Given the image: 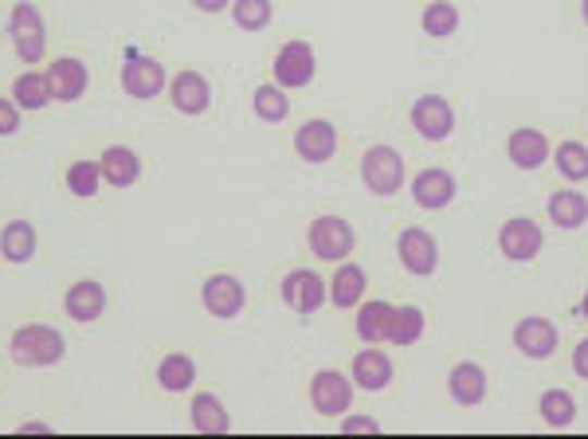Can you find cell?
I'll return each instance as SVG.
<instances>
[{"label":"cell","mask_w":588,"mask_h":439,"mask_svg":"<svg viewBox=\"0 0 588 439\" xmlns=\"http://www.w3.org/2000/svg\"><path fill=\"white\" fill-rule=\"evenodd\" d=\"M9 353L16 365H28V369H48V365H59L63 362V353H68V342H63V333L56 326H20L12 333L9 342Z\"/></svg>","instance_id":"obj_1"},{"label":"cell","mask_w":588,"mask_h":439,"mask_svg":"<svg viewBox=\"0 0 588 439\" xmlns=\"http://www.w3.org/2000/svg\"><path fill=\"white\" fill-rule=\"evenodd\" d=\"M306 244L326 264H345L353 255V247H357V232H353V224L342 220V216H318L310 224V232H306Z\"/></svg>","instance_id":"obj_2"},{"label":"cell","mask_w":588,"mask_h":439,"mask_svg":"<svg viewBox=\"0 0 588 439\" xmlns=\"http://www.w3.org/2000/svg\"><path fill=\"white\" fill-rule=\"evenodd\" d=\"M362 181L372 196H396L404 188V157L392 146H372L362 157Z\"/></svg>","instance_id":"obj_3"},{"label":"cell","mask_w":588,"mask_h":439,"mask_svg":"<svg viewBox=\"0 0 588 439\" xmlns=\"http://www.w3.org/2000/svg\"><path fill=\"white\" fill-rule=\"evenodd\" d=\"M9 32H12V48H16L20 63H39L44 59V48H48V28H44V16L32 0H20L9 16Z\"/></svg>","instance_id":"obj_4"},{"label":"cell","mask_w":588,"mask_h":439,"mask_svg":"<svg viewBox=\"0 0 588 439\" xmlns=\"http://www.w3.org/2000/svg\"><path fill=\"white\" fill-rule=\"evenodd\" d=\"M271 71H274V83L283 90H303L310 87L314 75H318V56H314V48L306 39H286L283 48H279V56H274Z\"/></svg>","instance_id":"obj_5"},{"label":"cell","mask_w":588,"mask_h":439,"mask_svg":"<svg viewBox=\"0 0 588 439\" xmlns=\"http://www.w3.org/2000/svg\"><path fill=\"white\" fill-rule=\"evenodd\" d=\"M546 247V232H541L538 220L529 216H514L499 228V252L506 255L510 264H529L538 259V252Z\"/></svg>","instance_id":"obj_6"},{"label":"cell","mask_w":588,"mask_h":439,"mask_svg":"<svg viewBox=\"0 0 588 439\" xmlns=\"http://www.w3.org/2000/svg\"><path fill=\"white\" fill-rule=\"evenodd\" d=\"M396 259L408 275L416 279H428L436 275L440 267V244H436V235L424 232V228H404L401 240H396Z\"/></svg>","instance_id":"obj_7"},{"label":"cell","mask_w":588,"mask_h":439,"mask_svg":"<svg viewBox=\"0 0 588 439\" xmlns=\"http://www.w3.org/2000/svg\"><path fill=\"white\" fill-rule=\"evenodd\" d=\"M408 118H412V130H416L424 142H443V137H451V130H455V107H451L443 95H420L412 102Z\"/></svg>","instance_id":"obj_8"},{"label":"cell","mask_w":588,"mask_h":439,"mask_svg":"<svg viewBox=\"0 0 588 439\" xmlns=\"http://www.w3.org/2000/svg\"><path fill=\"white\" fill-rule=\"evenodd\" d=\"M558 345H561L558 326L549 322V318H541V314H529V318H522L514 326V350L522 357H529V362H549L558 353Z\"/></svg>","instance_id":"obj_9"},{"label":"cell","mask_w":588,"mask_h":439,"mask_svg":"<svg viewBox=\"0 0 588 439\" xmlns=\"http://www.w3.org/2000/svg\"><path fill=\"white\" fill-rule=\"evenodd\" d=\"M310 404L318 416H342V412L353 404V377H345V373H338V369L314 373Z\"/></svg>","instance_id":"obj_10"},{"label":"cell","mask_w":588,"mask_h":439,"mask_svg":"<svg viewBox=\"0 0 588 439\" xmlns=\"http://www.w3.org/2000/svg\"><path fill=\"white\" fill-rule=\"evenodd\" d=\"M294 154L303 157L306 166H326V161L338 154V126L326 122V118L303 122L298 134H294Z\"/></svg>","instance_id":"obj_11"},{"label":"cell","mask_w":588,"mask_h":439,"mask_svg":"<svg viewBox=\"0 0 588 439\" xmlns=\"http://www.w3.org/2000/svg\"><path fill=\"white\" fill-rule=\"evenodd\" d=\"M455 193H460V185H455V176H451L448 169H420V173L412 176V200H416V208H424V212L448 208L451 200H455Z\"/></svg>","instance_id":"obj_12"},{"label":"cell","mask_w":588,"mask_h":439,"mask_svg":"<svg viewBox=\"0 0 588 439\" xmlns=\"http://www.w3.org/2000/svg\"><path fill=\"white\" fill-rule=\"evenodd\" d=\"M122 90H126L130 98H142V102L157 98L166 90V68L149 56H130L126 63H122Z\"/></svg>","instance_id":"obj_13"},{"label":"cell","mask_w":588,"mask_h":439,"mask_svg":"<svg viewBox=\"0 0 588 439\" xmlns=\"http://www.w3.org/2000/svg\"><path fill=\"white\" fill-rule=\"evenodd\" d=\"M200 303H205V310L212 318H235V314L244 310L247 291L235 275H212L205 283V291H200Z\"/></svg>","instance_id":"obj_14"},{"label":"cell","mask_w":588,"mask_h":439,"mask_svg":"<svg viewBox=\"0 0 588 439\" xmlns=\"http://www.w3.org/2000/svg\"><path fill=\"white\" fill-rule=\"evenodd\" d=\"M48 83H51V98H56V102H78L90 87V71L83 59L63 56L48 68Z\"/></svg>","instance_id":"obj_15"},{"label":"cell","mask_w":588,"mask_h":439,"mask_svg":"<svg viewBox=\"0 0 588 439\" xmlns=\"http://www.w3.org/2000/svg\"><path fill=\"white\" fill-rule=\"evenodd\" d=\"M283 303L294 314H314L326 303V279L318 271H291L283 279Z\"/></svg>","instance_id":"obj_16"},{"label":"cell","mask_w":588,"mask_h":439,"mask_svg":"<svg viewBox=\"0 0 588 439\" xmlns=\"http://www.w3.org/2000/svg\"><path fill=\"white\" fill-rule=\"evenodd\" d=\"M506 154L518 169L534 173V169H541L549 157H553V146H549V137L541 134L538 126H522V130H514V134H510Z\"/></svg>","instance_id":"obj_17"},{"label":"cell","mask_w":588,"mask_h":439,"mask_svg":"<svg viewBox=\"0 0 588 439\" xmlns=\"http://www.w3.org/2000/svg\"><path fill=\"white\" fill-rule=\"evenodd\" d=\"M169 98H173V107L181 110V114L196 118L212 107V87H208V78L200 75V71H181V75H173V83H169Z\"/></svg>","instance_id":"obj_18"},{"label":"cell","mask_w":588,"mask_h":439,"mask_svg":"<svg viewBox=\"0 0 588 439\" xmlns=\"http://www.w3.org/2000/svg\"><path fill=\"white\" fill-rule=\"evenodd\" d=\"M487 369L475 362H460V365H451L448 373V392H451V401L460 404V408H475V404L487 401Z\"/></svg>","instance_id":"obj_19"},{"label":"cell","mask_w":588,"mask_h":439,"mask_svg":"<svg viewBox=\"0 0 588 439\" xmlns=\"http://www.w3.org/2000/svg\"><path fill=\"white\" fill-rule=\"evenodd\" d=\"M365 291H369V275H365V267L357 264H338V271H333L330 279V303L338 306V310H357V306L365 303Z\"/></svg>","instance_id":"obj_20"},{"label":"cell","mask_w":588,"mask_h":439,"mask_svg":"<svg viewBox=\"0 0 588 439\" xmlns=\"http://www.w3.org/2000/svg\"><path fill=\"white\" fill-rule=\"evenodd\" d=\"M353 385L362 392H381L392 385V362L389 353L377 350V345H369V350H362L357 357H353V369H350Z\"/></svg>","instance_id":"obj_21"},{"label":"cell","mask_w":588,"mask_h":439,"mask_svg":"<svg viewBox=\"0 0 588 439\" xmlns=\"http://www.w3.org/2000/svg\"><path fill=\"white\" fill-rule=\"evenodd\" d=\"M63 310L75 322H95L98 314L107 310V286L95 283V279H83V283H75L63 294Z\"/></svg>","instance_id":"obj_22"},{"label":"cell","mask_w":588,"mask_h":439,"mask_svg":"<svg viewBox=\"0 0 588 439\" xmlns=\"http://www.w3.org/2000/svg\"><path fill=\"white\" fill-rule=\"evenodd\" d=\"M549 220L561 228V232H577L588 224V196L577 188H558L549 196Z\"/></svg>","instance_id":"obj_23"},{"label":"cell","mask_w":588,"mask_h":439,"mask_svg":"<svg viewBox=\"0 0 588 439\" xmlns=\"http://www.w3.org/2000/svg\"><path fill=\"white\" fill-rule=\"evenodd\" d=\"M98 169H102V181L114 188H130L142 176V157L130 146H110L107 154L98 157Z\"/></svg>","instance_id":"obj_24"},{"label":"cell","mask_w":588,"mask_h":439,"mask_svg":"<svg viewBox=\"0 0 588 439\" xmlns=\"http://www.w3.org/2000/svg\"><path fill=\"white\" fill-rule=\"evenodd\" d=\"M193 428L200 436H224V431H232V416H228L224 401L216 392L193 397Z\"/></svg>","instance_id":"obj_25"},{"label":"cell","mask_w":588,"mask_h":439,"mask_svg":"<svg viewBox=\"0 0 588 439\" xmlns=\"http://www.w3.org/2000/svg\"><path fill=\"white\" fill-rule=\"evenodd\" d=\"M0 255L9 264H28L32 255H36V228L28 220H9V224L0 228Z\"/></svg>","instance_id":"obj_26"},{"label":"cell","mask_w":588,"mask_h":439,"mask_svg":"<svg viewBox=\"0 0 588 439\" xmlns=\"http://www.w3.org/2000/svg\"><path fill=\"white\" fill-rule=\"evenodd\" d=\"M428 330V318H424L420 306H392L389 318V345H416Z\"/></svg>","instance_id":"obj_27"},{"label":"cell","mask_w":588,"mask_h":439,"mask_svg":"<svg viewBox=\"0 0 588 439\" xmlns=\"http://www.w3.org/2000/svg\"><path fill=\"white\" fill-rule=\"evenodd\" d=\"M12 102L20 110H44L51 98V83H48V71H24V75L12 83Z\"/></svg>","instance_id":"obj_28"},{"label":"cell","mask_w":588,"mask_h":439,"mask_svg":"<svg viewBox=\"0 0 588 439\" xmlns=\"http://www.w3.org/2000/svg\"><path fill=\"white\" fill-rule=\"evenodd\" d=\"M389 318H392V306L389 303H362L357 306V338L365 345H381L389 338Z\"/></svg>","instance_id":"obj_29"},{"label":"cell","mask_w":588,"mask_h":439,"mask_svg":"<svg viewBox=\"0 0 588 439\" xmlns=\"http://www.w3.org/2000/svg\"><path fill=\"white\" fill-rule=\"evenodd\" d=\"M538 412L549 428H568V424L577 420V401H573V392L565 389H546L538 401Z\"/></svg>","instance_id":"obj_30"},{"label":"cell","mask_w":588,"mask_h":439,"mask_svg":"<svg viewBox=\"0 0 588 439\" xmlns=\"http://www.w3.org/2000/svg\"><path fill=\"white\" fill-rule=\"evenodd\" d=\"M193 381H196V365L185 353H169L166 362L157 365V385L166 392H185L193 389Z\"/></svg>","instance_id":"obj_31"},{"label":"cell","mask_w":588,"mask_h":439,"mask_svg":"<svg viewBox=\"0 0 588 439\" xmlns=\"http://www.w3.org/2000/svg\"><path fill=\"white\" fill-rule=\"evenodd\" d=\"M553 166H558V173L565 176V181L580 185V181H588V146L585 142H561V146L553 149Z\"/></svg>","instance_id":"obj_32"},{"label":"cell","mask_w":588,"mask_h":439,"mask_svg":"<svg viewBox=\"0 0 588 439\" xmlns=\"http://www.w3.org/2000/svg\"><path fill=\"white\" fill-rule=\"evenodd\" d=\"M420 28L428 32L431 39L455 36V32H460V9H455L451 0H431L420 16Z\"/></svg>","instance_id":"obj_33"},{"label":"cell","mask_w":588,"mask_h":439,"mask_svg":"<svg viewBox=\"0 0 588 439\" xmlns=\"http://www.w3.org/2000/svg\"><path fill=\"white\" fill-rule=\"evenodd\" d=\"M252 110L255 118H264V122H283L291 114V98L279 83H267V87H255L252 95Z\"/></svg>","instance_id":"obj_34"},{"label":"cell","mask_w":588,"mask_h":439,"mask_svg":"<svg viewBox=\"0 0 588 439\" xmlns=\"http://www.w3.org/2000/svg\"><path fill=\"white\" fill-rule=\"evenodd\" d=\"M271 16H274L271 0H235L232 4L235 28H244V32H264L267 24H271Z\"/></svg>","instance_id":"obj_35"},{"label":"cell","mask_w":588,"mask_h":439,"mask_svg":"<svg viewBox=\"0 0 588 439\" xmlns=\"http://www.w3.org/2000/svg\"><path fill=\"white\" fill-rule=\"evenodd\" d=\"M98 185H102V169H98V161H75V166L68 169V188L75 196H95Z\"/></svg>","instance_id":"obj_36"},{"label":"cell","mask_w":588,"mask_h":439,"mask_svg":"<svg viewBox=\"0 0 588 439\" xmlns=\"http://www.w3.org/2000/svg\"><path fill=\"white\" fill-rule=\"evenodd\" d=\"M20 130V107L12 98H0V137H9Z\"/></svg>","instance_id":"obj_37"},{"label":"cell","mask_w":588,"mask_h":439,"mask_svg":"<svg viewBox=\"0 0 588 439\" xmlns=\"http://www.w3.org/2000/svg\"><path fill=\"white\" fill-rule=\"evenodd\" d=\"M342 431H345V436H357V431H369V436H377V431H381V424L372 420V416H345Z\"/></svg>","instance_id":"obj_38"},{"label":"cell","mask_w":588,"mask_h":439,"mask_svg":"<svg viewBox=\"0 0 588 439\" xmlns=\"http://www.w3.org/2000/svg\"><path fill=\"white\" fill-rule=\"evenodd\" d=\"M573 373H577L580 381H588V338L577 342V350H573Z\"/></svg>","instance_id":"obj_39"},{"label":"cell","mask_w":588,"mask_h":439,"mask_svg":"<svg viewBox=\"0 0 588 439\" xmlns=\"http://www.w3.org/2000/svg\"><path fill=\"white\" fill-rule=\"evenodd\" d=\"M193 4L200 12H224L228 9V0H193Z\"/></svg>","instance_id":"obj_40"},{"label":"cell","mask_w":588,"mask_h":439,"mask_svg":"<svg viewBox=\"0 0 588 439\" xmlns=\"http://www.w3.org/2000/svg\"><path fill=\"white\" fill-rule=\"evenodd\" d=\"M580 314H585V322H588V294L580 298Z\"/></svg>","instance_id":"obj_41"},{"label":"cell","mask_w":588,"mask_h":439,"mask_svg":"<svg viewBox=\"0 0 588 439\" xmlns=\"http://www.w3.org/2000/svg\"><path fill=\"white\" fill-rule=\"evenodd\" d=\"M580 16H585V24H588V0H580Z\"/></svg>","instance_id":"obj_42"}]
</instances>
